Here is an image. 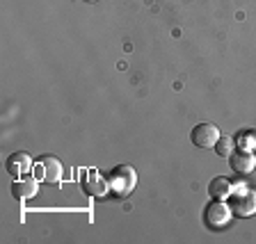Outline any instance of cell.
Segmentation results:
<instances>
[{"instance_id":"obj_1","label":"cell","mask_w":256,"mask_h":244,"mask_svg":"<svg viewBox=\"0 0 256 244\" xmlns=\"http://www.w3.org/2000/svg\"><path fill=\"white\" fill-rule=\"evenodd\" d=\"M106 178H108V185H110V192L119 199L128 197V194L135 190V185H138V171H135L130 165L112 167V169L108 171Z\"/></svg>"},{"instance_id":"obj_2","label":"cell","mask_w":256,"mask_h":244,"mask_svg":"<svg viewBox=\"0 0 256 244\" xmlns=\"http://www.w3.org/2000/svg\"><path fill=\"white\" fill-rule=\"evenodd\" d=\"M231 210L236 217H252L256 215V187L247 185V183H238L234 185L231 192Z\"/></svg>"},{"instance_id":"obj_3","label":"cell","mask_w":256,"mask_h":244,"mask_svg":"<svg viewBox=\"0 0 256 244\" xmlns=\"http://www.w3.org/2000/svg\"><path fill=\"white\" fill-rule=\"evenodd\" d=\"M34 178L44 185H60L62 181V162L53 155H42L39 160H34Z\"/></svg>"},{"instance_id":"obj_4","label":"cell","mask_w":256,"mask_h":244,"mask_svg":"<svg viewBox=\"0 0 256 244\" xmlns=\"http://www.w3.org/2000/svg\"><path fill=\"white\" fill-rule=\"evenodd\" d=\"M234 217V210H231L229 203L220 201V199H213L204 208V222L210 226V229H224L226 224Z\"/></svg>"},{"instance_id":"obj_5","label":"cell","mask_w":256,"mask_h":244,"mask_svg":"<svg viewBox=\"0 0 256 244\" xmlns=\"http://www.w3.org/2000/svg\"><path fill=\"white\" fill-rule=\"evenodd\" d=\"M82 190H85L87 197L94 199H103L110 194V185H108V178H103L98 171L94 169H85L82 171V181H80Z\"/></svg>"},{"instance_id":"obj_6","label":"cell","mask_w":256,"mask_h":244,"mask_svg":"<svg viewBox=\"0 0 256 244\" xmlns=\"http://www.w3.org/2000/svg\"><path fill=\"white\" fill-rule=\"evenodd\" d=\"M220 137H222V133H220V128L215 123H199L190 133V139L197 149H215Z\"/></svg>"},{"instance_id":"obj_7","label":"cell","mask_w":256,"mask_h":244,"mask_svg":"<svg viewBox=\"0 0 256 244\" xmlns=\"http://www.w3.org/2000/svg\"><path fill=\"white\" fill-rule=\"evenodd\" d=\"M5 169L10 176L21 178V176H28L34 169V160H32L30 153H26V151H16V153H12L10 158L5 160Z\"/></svg>"},{"instance_id":"obj_8","label":"cell","mask_w":256,"mask_h":244,"mask_svg":"<svg viewBox=\"0 0 256 244\" xmlns=\"http://www.w3.org/2000/svg\"><path fill=\"white\" fill-rule=\"evenodd\" d=\"M229 167L236 171L238 176H247L256 169V155L254 151H242L236 149L234 153L229 155Z\"/></svg>"},{"instance_id":"obj_9","label":"cell","mask_w":256,"mask_h":244,"mask_svg":"<svg viewBox=\"0 0 256 244\" xmlns=\"http://www.w3.org/2000/svg\"><path fill=\"white\" fill-rule=\"evenodd\" d=\"M39 194V181L37 178H30V176H21L12 183V197L16 201H28V199H34Z\"/></svg>"},{"instance_id":"obj_10","label":"cell","mask_w":256,"mask_h":244,"mask_svg":"<svg viewBox=\"0 0 256 244\" xmlns=\"http://www.w3.org/2000/svg\"><path fill=\"white\" fill-rule=\"evenodd\" d=\"M231 192H234V183L229 178H224V176H218V178H213V181L208 183V197L210 199L226 201L231 197Z\"/></svg>"},{"instance_id":"obj_11","label":"cell","mask_w":256,"mask_h":244,"mask_svg":"<svg viewBox=\"0 0 256 244\" xmlns=\"http://www.w3.org/2000/svg\"><path fill=\"white\" fill-rule=\"evenodd\" d=\"M236 149L256 151V128H242L236 133Z\"/></svg>"},{"instance_id":"obj_12","label":"cell","mask_w":256,"mask_h":244,"mask_svg":"<svg viewBox=\"0 0 256 244\" xmlns=\"http://www.w3.org/2000/svg\"><path fill=\"white\" fill-rule=\"evenodd\" d=\"M215 151H218L220 158H229L236 151V139L234 137H220L218 144H215Z\"/></svg>"},{"instance_id":"obj_13","label":"cell","mask_w":256,"mask_h":244,"mask_svg":"<svg viewBox=\"0 0 256 244\" xmlns=\"http://www.w3.org/2000/svg\"><path fill=\"white\" fill-rule=\"evenodd\" d=\"M85 2H96V0H85Z\"/></svg>"}]
</instances>
